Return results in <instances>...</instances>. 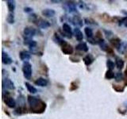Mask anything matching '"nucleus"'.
<instances>
[{"instance_id":"nucleus-11","label":"nucleus","mask_w":127,"mask_h":119,"mask_svg":"<svg viewBox=\"0 0 127 119\" xmlns=\"http://www.w3.org/2000/svg\"><path fill=\"white\" fill-rule=\"evenodd\" d=\"M5 103L8 107H10V108H14L16 106V101L11 97H7L6 99H5Z\"/></svg>"},{"instance_id":"nucleus-1","label":"nucleus","mask_w":127,"mask_h":119,"mask_svg":"<svg viewBox=\"0 0 127 119\" xmlns=\"http://www.w3.org/2000/svg\"><path fill=\"white\" fill-rule=\"evenodd\" d=\"M28 102L30 106L32 112L41 114L43 113L46 109V104L42 100L36 97L29 95L28 96Z\"/></svg>"},{"instance_id":"nucleus-31","label":"nucleus","mask_w":127,"mask_h":119,"mask_svg":"<svg viewBox=\"0 0 127 119\" xmlns=\"http://www.w3.org/2000/svg\"><path fill=\"white\" fill-rule=\"evenodd\" d=\"M24 11H25L26 13H30V12L33 11V9L30 8V7H25V8H24Z\"/></svg>"},{"instance_id":"nucleus-6","label":"nucleus","mask_w":127,"mask_h":119,"mask_svg":"<svg viewBox=\"0 0 127 119\" xmlns=\"http://www.w3.org/2000/svg\"><path fill=\"white\" fill-rule=\"evenodd\" d=\"M2 63H4V64H6V65L11 64V63H13V60H12L10 56L8 55L6 53H5V52H2Z\"/></svg>"},{"instance_id":"nucleus-12","label":"nucleus","mask_w":127,"mask_h":119,"mask_svg":"<svg viewBox=\"0 0 127 119\" xmlns=\"http://www.w3.org/2000/svg\"><path fill=\"white\" fill-rule=\"evenodd\" d=\"M74 33H75V38H76L77 41H83V33L80 31V30H79L78 27H76V28H75V29L74 30Z\"/></svg>"},{"instance_id":"nucleus-18","label":"nucleus","mask_w":127,"mask_h":119,"mask_svg":"<svg viewBox=\"0 0 127 119\" xmlns=\"http://www.w3.org/2000/svg\"><path fill=\"white\" fill-rule=\"evenodd\" d=\"M6 4H7V7L9 10L11 12H14V9H15V1H13V0H7L6 1Z\"/></svg>"},{"instance_id":"nucleus-24","label":"nucleus","mask_w":127,"mask_h":119,"mask_svg":"<svg viewBox=\"0 0 127 119\" xmlns=\"http://www.w3.org/2000/svg\"><path fill=\"white\" fill-rule=\"evenodd\" d=\"M25 44L27 45H29L31 49H33V48H35L36 45H37V42H36L35 41L30 40V39H27L26 41H25Z\"/></svg>"},{"instance_id":"nucleus-21","label":"nucleus","mask_w":127,"mask_h":119,"mask_svg":"<svg viewBox=\"0 0 127 119\" xmlns=\"http://www.w3.org/2000/svg\"><path fill=\"white\" fill-rule=\"evenodd\" d=\"M67 9L68 10L69 13H72V12H75L76 10V8H75V4L72 2H68L67 3Z\"/></svg>"},{"instance_id":"nucleus-30","label":"nucleus","mask_w":127,"mask_h":119,"mask_svg":"<svg viewBox=\"0 0 127 119\" xmlns=\"http://www.w3.org/2000/svg\"><path fill=\"white\" fill-rule=\"evenodd\" d=\"M114 89L117 90L118 92H122L124 90V87H121V86L119 85H114Z\"/></svg>"},{"instance_id":"nucleus-9","label":"nucleus","mask_w":127,"mask_h":119,"mask_svg":"<svg viewBox=\"0 0 127 119\" xmlns=\"http://www.w3.org/2000/svg\"><path fill=\"white\" fill-rule=\"evenodd\" d=\"M41 13L43 16H45V17H47V18H52L56 14L55 10L52 9H45L42 10Z\"/></svg>"},{"instance_id":"nucleus-8","label":"nucleus","mask_w":127,"mask_h":119,"mask_svg":"<svg viewBox=\"0 0 127 119\" xmlns=\"http://www.w3.org/2000/svg\"><path fill=\"white\" fill-rule=\"evenodd\" d=\"M62 29L64 30V32L68 35V37L71 38V34H72V30H71V26L68 25L67 23H64L63 26H62Z\"/></svg>"},{"instance_id":"nucleus-20","label":"nucleus","mask_w":127,"mask_h":119,"mask_svg":"<svg viewBox=\"0 0 127 119\" xmlns=\"http://www.w3.org/2000/svg\"><path fill=\"white\" fill-rule=\"evenodd\" d=\"M71 22H72V24L75 26H83V21L78 17H75L72 20H71Z\"/></svg>"},{"instance_id":"nucleus-25","label":"nucleus","mask_w":127,"mask_h":119,"mask_svg":"<svg viewBox=\"0 0 127 119\" xmlns=\"http://www.w3.org/2000/svg\"><path fill=\"white\" fill-rule=\"evenodd\" d=\"M6 21L9 24H14V16L13 13H9L6 17Z\"/></svg>"},{"instance_id":"nucleus-15","label":"nucleus","mask_w":127,"mask_h":119,"mask_svg":"<svg viewBox=\"0 0 127 119\" xmlns=\"http://www.w3.org/2000/svg\"><path fill=\"white\" fill-rule=\"evenodd\" d=\"M37 26L38 27H40L41 29H47L50 26V23L47 21H45V20H42L41 19L37 23Z\"/></svg>"},{"instance_id":"nucleus-4","label":"nucleus","mask_w":127,"mask_h":119,"mask_svg":"<svg viewBox=\"0 0 127 119\" xmlns=\"http://www.w3.org/2000/svg\"><path fill=\"white\" fill-rule=\"evenodd\" d=\"M61 50L64 54L66 55H71L73 53V48L71 45L67 44V42H65L64 44H63L61 45Z\"/></svg>"},{"instance_id":"nucleus-32","label":"nucleus","mask_w":127,"mask_h":119,"mask_svg":"<svg viewBox=\"0 0 127 119\" xmlns=\"http://www.w3.org/2000/svg\"><path fill=\"white\" fill-rule=\"evenodd\" d=\"M124 24H125V26L127 27V18L125 19V22H124Z\"/></svg>"},{"instance_id":"nucleus-27","label":"nucleus","mask_w":127,"mask_h":119,"mask_svg":"<svg viewBox=\"0 0 127 119\" xmlns=\"http://www.w3.org/2000/svg\"><path fill=\"white\" fill-rule=\"evenodd\" d=\"M114 75L115 74L112 71H110V70H108L106 72V75H105V78L106 79H113L114 78Z\"/></svg>"},{"instance_id":"nucleus-2","label":"nucleus","mask_w":127,"mask_h":119,"mask_svg":"<svg viewBox=\"0 0 127 119\" xmlns=\"http://www.w3.org/2000/svg\"><path fill=\"white\" fill-rule=\"evenodd\" d=\"M22 72L26 79H30L32 76V65L29 62H24L22 65Z\"/></svg>"},{"instance_id":"nucleus-16","label":"nucleus","mask_w":127,"mask_h":119,"mask_svg":"<svg viewBox=\"0 0 127 119\" xmlns=\"http://www.w3.org/2000/svg\"><path fill=\"white\" fill-rule=\"evenodd\" d=\"M95 60L94 57L91 55H87L86 57L83 58V61H84V63L87 66H89Z\"/></svg>"},{"instance_id":"nucleus-17","label":"nucleus","mask_w":127,"mask_h":119,"mask_svg":"<svg viewBox=\"0 0 127 119\" xmlns=\"http://www.w3.org/2000/svg\"><path fill=\"white\" fill-rule=\"evenodd\" d=\"M116 60H115V65L118 67V69H122V67H124V61L121 58H119L118 57H115Z\"/></svg>"},{"instance_id":"nucleus-13","label":"nucleus","mask_w":127,"mask_h":119,"mask_svg":"<svg viewBox=\"0 0 127 119\" xmlns=\"http://www.w3.org/2000/svg\"><path fill=\"white\" fill-rule=\"evenodd\" d=\"M75 49L77 50L82 51V52H87L88 51V47H87V44L85 42H81L78 44V45L75 46Z\"/></svg>"},{"instance_id":"nucleus-33","label":"nucleus","mask_w":127,"mask_h":119,"mask_svg":"<svg viewBox=\"0 0 127 119\" xmlns=\"http://www.w3.org/2000/svg\"><path fill=\"white\" fill-rule=\"evenodd\" d=\"M125 73H126V77H127V69L126 70V71H125Z\"/></svg>"},{"instance_id":"nucleus-14","label":"nucleus","mask_w":127,"mask_h":119,"mask_svg":"<svg viewBox=\"0 0 127 119\" xmlns=\"http://www.w3.org/2000/svg\"><path fill=\"white\" fill-rule=\"evenodd\" d=\"M119 53H124L127 50V42L126 41H122L120 45L117 49Z\"/></svg>"},{"instance_id":"nucleus-23","label":"nucleus","mask_w":127,"mask_h":119,"mask_svg":"<svg viewBox=\"0 0 127 119\" xmlns=\"http://www.w3.org/2000/svg\"><path fill=\"white\" fill-rule=\"evenodd\" d=\"M85 34L87 35V38H92L93 37V31L90 27H86L84 29Z\"/></svg>"},{"instance_id":"nucleus-7","label":"nucleus","mask_w":127,"mask_h":119,"mask_svg":"<svg viewBox=\"0 0 127 119\" xmlns=\"http://www.w3.org/2000/svg\"><path fill=\"white\" fill-rule=\"evenodd\" d=\"M19 57H20V59H21L22 60L25 61V62H27V60H29L30 59L31 56H30V53L28 51L23 50L22 52H20Z\"/></svg>"},{"instance_id":"nucleus-10","label":"nucleus","mask_w":127,"mask_h":119,"mask_svg":"<svg viewBox=\"0 0 127 119\" xmlns=\"http://www.w3.org/2000/svg\"><path fill=\"white\" fill-rule=\"evenodd\" d=\"M34 83L39 87H45L48 84V80L45 78H38L35 80Z\"/></svg>"},{"instance_id":"nucleus-28","label":"nucleus","mask_w":127,"mask_h":119,"mask_svg":"<svg viewBox=\"0 0 127 119\" xmlns=\"http://www.w3.org/2000/svg\"><path fill=\"white\" fill-rule=\"evenodd\" d=\"M114 79H115V80H116L117 82H120V81H122V79H123V75L121 72L115 73Z\"/></svg>"},{"instance_id":"nucleus-19","label":"nucleus","mask_w":127,"mask_h":119,"mask_svg":"<svg viewBox=\"0 0 127 119\" xmlns=\"http://www.w3.org/2000/svg\"><path fill=\"white\" fill-rule=\"evenodd\" d=\"M25 85H26V88H27L28 91H29V92H30L31 94H36V93L37 92V90L33 86H32L31 84H30L29 83H25Z\"/></svg>"},{"instance_id":"nucleus-3","label":"nucleus","mask_w":127,"mask_h":119,"mask_svg":"<svg viewBox=\"0 0 127 119\" xmlns=\"http://www.w3.org/2000/svg\"><path fill=\"white\" fill-rule=\"evenodd\" d=\"M23 33H24V36L26 37V39H30L33 37V36H35L36 30L32 27H26L24 29Z\"/></svg>"},{"instance_id":"nucleus-26","label":"nucleus","mask_w":127,"mask_h":119,"mask_svg":"<svg viewBox=\"0 0 127 119\" xmlns=\"http://www.w3.org/2000/svg\"><path fill=\"white\" fill-rule=\"evenodd\" d=\"M106 66H107V67H108V70L112 71L114 68V67L116 66V65L114 64V63L112 60H107V61H106Z\"/></svg>"},{"instance_id":"nucleus-29","label":"nucleus","mask_w":127,"mask_h":119,"mask_svg":"<svg viewBox=\"0 0 127 119\" xmlns=\"http://www.w3.org/2000/svg\"><path fill=\"white\" fill-rule=\"evenodd\" d=\"M26 110V108H25V107H19L18 109H17L14 111V114H22L23 113H25Z\"/></svg>"},{"instance_id":"nucleus-22","label":"nucleus","mask_w":127,"mask_h":119,"mask_svg":"<svg viewBox=\"0 0 127 119\" xmlns=\"http://www.w3.org/2000/svg\"><path fill=\"white\" fill-rule=\"evenodd\" d=\"M121 42H122V41H121L118 38H113V39H111V40H110V43L112 44L113 46L116 48V49H118V48L119 47V45H120Z\"/></svg>"},{"instance_id":"nucleus-5","label":"nucleus","mask_w":127,"mask_h":119,"mask_svg":"<svg viewBox=\"0 0 127 119\" xmlns=\"http://www.w3.org/2000/svg\"><path fill=\"white\" fill-rule=\"evenodd\" d=\"M2 87L9 90H14L15 88L14 83L12 82L10 79H5L2 80Z\"/></svg>"}]
</instances>
